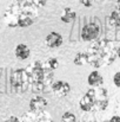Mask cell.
Listing matches in <instances>:
<instances>
[{"label":"cell","instance_id":"cell-1","mask_svg":"<svg viewBox=\"0 0 120 122\" xmlns=\"http://www.w3.org/2000/svg\"><path fill=\"white\" fill-rule=\"evenodd\" d=\"M38 18V7L28 0H14L4 13V21L9 27H28Z\"/></svg>","mask_w":120,"mask_h":122},{"label":"cell","instance_id":"cell-2","mask_svg":"<svg viewBox=\"0 0 120 122\" xmlns=\"http://www.w3.org/2000/svg\"><path fill=\"white\" fill-rule=\"evenodd\" d=\"M118 47L114 41L110 39L93 41L86 51L88 64L97 69L111 65L118 57Z\"/></svg>","mask_w":120,"mask_h":122},{"label":"cell","instance_id":"cell-3","mask_svg":"<svg viewBox=\"0 0 120 122\" xmlns=\"http://www.w3.org/2000/svg\"><path fill=\"white\" fill-rule=\"evenodd\" d=\"M26 70H27V74L31 80L32 91L36 94L42 92L53 78L54 70H52L46 64V62L44 63V62L36 61L32 64H30L26 68Z\"/></svg>","mask_w":120,"mask_h":122},{"label":"cell","instance_id":"cell-4","mask_svg":"<svg viewBox=\"0 0 120 122\" xmlns=\"http://www.w3.org/2000/svg\"><path fill=\"white\" fill-rule=\"evenodd\" d=\"M11 86L17 94H24L31 86V80L26 69H17L11 75Z\"/></svg>","mask_w":120,"mask_h":122},{"label":"cell","instance_id":"cell-5","mask_svg":"<svg viewBox=\"0 0 120 122\" xmlns=\"http://www.w3.org/2000/svg\"><path fill=\"white\" fill-rule=\"evenodd\" d=\"M87 94L92 97V100L94 102V106H95V110H105L107 108V106H108L107 89L95 86L94 89L87 90Z\"/></svg>","mask_w":120,"mask_h":122},{"label":"cell","instance_id":"cell-6","mask_svg":"<svg viewBox=\"0 0 120 122\" xmlns=\"http://www.w3.org/2000/svg\"><path fill=\"white\" fill-rule=\"evenodd\" d=\"M20 119H21V122H53L51 114L46 110L39 112V113H34L30 110L25 113Z\"/></svg>","mask_w":120,"mask_h":122},{"label":"cell","instance_id":"cell-7","mask_svg":"<svg viewBox=\"0 0 120 122\" xmlns=\"http://www.w3.org/2000/svg\"><path fill=\"white\" fill-rule=\"evenodd\" d=\"M100 29L99 25L95 23H88L85 26H82L81 29V33L80 37L84 41H93L94 39H97V37L99 36Z\"/></svg>","mask_w":120,"mask_h":122},{"label":"cell","instance_id":"cell-8","mask_svg":"<svg viewBox=\"0 0 120 122\" xmlns=\"http://www.w3.org/2000/svg\"><path fill=\"white\" fill-rule=\"evenodd\" d=\"M52 88V91L55 96H59V97H64V96H67L71 91V85L65 81H57L54 83H52L51 85Z\"/></svg>","mask_w":120,"mask_h":122},{"label":"cell","instance_id":"cell-9","mask_svg":"<svg viewBox=\"0 0 120 122\" xmlns=\"http://www.w3.org/2000/svg\"><path fill=\"white\" fill-rule=\"evenodd\" d=\"M48 106V102L46 98H44L42 96H34L31 101H30V110L34 112V113H39L46 110Z\"/></svg>","mask_w":120,"mask_h":122},{"label":"cell","instance_id":"cell-10","mask_svg":"<svg viewBox=\"0 0 120 122\" xmlns=\"http://www.w3.org/2000/svg\"><path fill=\"white\" fill-rule=\"evenodd\" d=\"M45 41H46V45L48 47H52V49L59 47L62 44V36L58 32H51L49 35H47Z\"/></svg>","mask_w":120,"mask_h":122},{"label":"cell","instance_id":"cell-11","mask_svg":"<svg viewBox=\"0 0 120 122\" xmlns=\"http://www.w3.org/2000/svg\"><path fill=\"white\" fill-rule=\"evenodd\" d=\"M79 106H80V108H81V110H84V112H92V110L95 109L94 102H93L92 97L87 92L80 98Z\"/></svg>","mask_w":120,"mask_h":122},{"label":"cell","instance_id":"cell-12","mask_svg":"<svg viewBox=\"0 0 120 122\" xmlns=\"http://www.w3.org/2000/svg\"><path fill=\"white\" fill-rule=\"evenodd\" d=\"M15 56L19 59H27L31 55V50L26 44H18L15 46Z\"/></svg>","mask_w":120,"mask_h":122},{"label":"cell","instance_id":"cell-13","mask_svg":"<svg viewBox=\"0 0 120 122\" xmlns=\"http://www.w3.org/2000/svg\"><path fill=\"white\" fill-rule=\"evenodd\" d=\"M87 82H88V84H89L91 86L95 88V86H101V85H102L104 78H102V76H101L98 71H93V72H91V74L88 75Z\"/></svg>","mask_w":120,"mask_h":122},{"label":"cell","instance_id":"cell-14","mask_svg":"<svg viewBox=\"0 0 120 122\" xmlns=\"http://www.w3.org/2000/svg\"><path fill=\"white\" fill-rule=\"evenodd\" d=\"M76 18H77V13L71 7L64 8V11L60 15V19L62 23H72L73 20H76Z\"/></svg>","mask_w":120,"mask_h":122},{"label":"cell","instance_id":"cell-15","mask_svg":"<svg viewBox=\"0 0 120 122\" xmlns=\"http://www.w3.org/2000/svg\"><path fill=\"white\" fill-rule=\"evenodd\" d=\"M108 24L112 27H120V11L114 10L108 15Z\"/></svg>","mask_w":120,"mask_h":122},{"label":"cell","instance_id":"cell-16","mask_svg":"<svg viewBox=\"0 0 120 122\" xmlns=\"http://www.w3.org/2000/svg\"><path fill=\"white\" fill-rule=\"evenodd\" d=\"M73 62H74L76 65H85V64H88L86 52H78V53L76 55Z\"/></svg>","mask_w":120,"mask_h":122},{"label":"cell","instance_id":"cell-17","mask_svg":"<svg viewBox=\"0 0 120 122\" xmlns=\"http://www.w3.org/2000/svg\"><path fill=\"white\" fill-rule=\"evenodd\" d=\"M76 115L74 114H72V113H70V112H66V113H64L62 114V116H61V122H76Z\"/></svg>","mask_w":120,"mask_h":122},{"label":"cell","instance_id":"cell-18","mask_svg":"<svg viewBox=\"0 0 120 122\" xmlns=\"http://www.w3.org/2000/svg\"><path fill=\"white\" fill-rule=\"evenodd\" d=\"M46 64H47L52 70H55V69H58V66H59V62H58L57 58H49V59H47V61H46Z\"/></svg>","mask_w":120,"mask_h":122},{"label":"cell","instance_id":"cell-19","mask_svg":"<svg viewBox=\"0 0 120 122\" xmlns=\"http://www.w3.org/2000/svg\"><path fill=\"white\" fill-rule=\"evenodd\" d=\"M33 4H34V6H37L38 8H41V7H44L45 5H46V2H47V0H31Z\"/></svg>","mask_w":120,"mask_h":122},{"label":"cell","instance_id":"cell-20","mask_svg":"<svg viewBox=\"0 0 120 122\" xmlns=\"http://www.w3.org/2000/svg\"><path fill=\"white\" fill-rule=\"evenodd\" d=\"M113 83L116 84V86L120 88V71H118V72L113 76Z\"/></svg>","mask_w":120,"mask_h":122},{"label":"cell","instance_id":"cell-21","mask_svg":"<svg viewBox=\"0 0 120 122\" xmlns=\"http://www.w3.org/2000/svg\"><path fill=\"white\" fill-rule=\"evenodd\" d=\"M4 122H21V119L20 117H17V116H9Z\"/></svg>","mask_w":120,"mask_h":122},{"label":"cell","instance_id":"cell-22","mask_svg":"<svg viewBox=\"0 0 120 122\" xmlns=\"http://www.w3.org/2000/svg\"><path fill=\"white\" fill-rule=\"evenodd\" d=\"M80 4L84 5L85 7H91L93 5V0H79Z\"/></svg>","mask_w":120,"mask_h":122},{"label":"cell","instance_id":"cell-23","mask_svg":"<svg viewBox=\"0 0 120 122\" xmlns=\"http://www.w3.org/2000/svg\"><path fill=\"white\" fill-rule=\"evenodd\" d=\"M108 122H120V116H118V115L112 116V117L108 120Z\"/></svg>","mask_w":120,"mask_h":122},{"label":"cell","instance_id":"cell-24","mask_svg":"<svg viewBox=\"0 0 120 122\" xmlns=\"http://www.w3.org/2000/svg\"><path fill=\"white\" fill-rule=\"evenodd\" d=\"M117 10L120 11V0H117Z\"/></svg>","mask_w":120,"mask_h":122},{"label":"cell","instance_id":"cell-25","mask_svg":"<svg viewBox=\"0 0 120 122\" xmlns=\"http://www.w3.org/2000/svg\"><path fill=\"white\" fill-rule=\"evenodd\" d=\"M118 57H119V58H120V46H119V47H118Z\"/></svg>","mask_w":120,"mask_h":122}]
</instances>
